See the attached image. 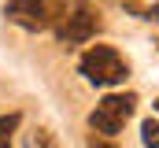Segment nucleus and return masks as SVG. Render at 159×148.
<instances>
[{
    "label": "nucleus",
    "mask_w": 159,
    "mask_h": 148,
    "mask_svg": "<svg viewBox=\"0 0 159 148\" xmlns=\"http://www.w3.org/2000/svg\"><path fill=\"white\" fill-rule=\"evenodd\" d=\"M133 104H137V96H133V93H107V96L100 100V111H107L111 118L126 122V118L133 115Z\"/></svg>",
    "instance_id": "4"
},
{
    "label": "nucleus",
    "mask_w": 159,
    "mask_h": 148,
    "mask_svg": "<svg viewBox=\"0 0 159 148\" xmlns=\"http://www.w3.org/2000/svg\"><path fill=\"white\" fill-rule=\"evenodd\" d=\"M126 11H133V15H141V19H156V22H159V4H137V0H129Z\"/></svg>",
    "instance_id": "7"
},
{
    "label": "nucleus",
    "mask_w": 159,
    "mask_h": 148,
    "mask_svg": "<svg viewBox=\"0 0 159 148\" xmlns=\"http://www.w3.org/2000/svg\"><path fill=\"white\" fill-rule=\"evenodd\" d=\"M100 30V11H93V7H74L70 15L63 11V19L56 22V37L63 41V44H81V41H93Z\"/></svg>",
    "instance_id": "3"
},
{
    "label": "nucleus",
    "mask_w": 159,
    "mask_h": 148,
    "mask_svg": "<svg viewBox=\"0 0 159 148\" xmlns=\"http://www.w3.org/2000/svg\"><path fill=\"white\" fill-rule=\"evenodd\" d=\"M156 111H159V100H156Z\"/></svg>",
    "instance_id": "10"
},
{
    "label": "nucleus",
    "mask_w": 159,
    "mask_h": 148,
    "mask_svg": "<svg viewBox=\"0 0 159 148\" xmlns=\"http://www.w3.org/2000/svg\"><path fill=\"white\" fill-rule=\"evenodd\" d=\"M0 148H11V137H0Z\"/></svg>",
    "instance_id": "9"
},
{
    "label": "nucleus",
    "mask_w": 159,
    "mask_h": 148,
    "mask_svg": "<svg viewBox=\"0 0 159 148\" xmlns=\"http://www.w3.org/2000/svg\"><path fill=\"white\" fill-rule=\"evenodd\" d=\"M78 71L85 74V81H93V85H122V81L129 78V63L122 59L119 48H111V44H93V48L81 56Z\"/></svg>",
    "instance_id": "1"
},
{
    "label": "nucleus",
    "mask_w": 159,
    "mask_h": 148,
    "mask_svg": "<svg viewBox=\"0 0 159 148\" xmlns=\"http://www.w3.org/2000/svg\"><path fill=\"white\" fill-rule=\"evenodd\" d=\"M67 11V0H11L7 4V19L30 34L37 30H52Z\"/></svg>",
    "instance_id": "2"
},
{
    "label": "nucleus",
    "mask_w": 159,
    "mask_h": 148,
    "mask_svg": "<svg viewBox=\"0 0 159 148\" xmlns=\"http://www.w3.org/2000/svg\"><path fill=\"white\" fill-rule=\"evenodd\" d=\"M19 122H22V115H19V111H11V115H0V137H11V133L19 130Z\"/></svg>",
    "instance_id": "8"
},
{
    "label": "nucleus",
    "mask_w": 159,
    "mask_h": 148,
    "mask_svg": "<svg viewBox=\"0 0 159 148\" xmlns=\"http://www.w3.org/2000/svg\"><path fill=\"white\" fill-rule=\"evenodd\" d=\"M141 141H144V148H159V118L141 122Z\"/></svg>",
    "instance_id": "6"
},
{
    "label": "nucleus",
    "mask_w": 159,
    "mask_h": 148,
    "mask_svg": "<svg viewBox=\"0 0 159 148\" xmlns=\"http://www.w3.org/2000/svg\"><path fill=\"white\" fill-rule=\"evenodd\" d=\"M89 126H93V133H100V137H119V130H122V122L119 118H111L107 111H89Z\"/></svg>",
    "instance_id": "5"
}]
</instances>
